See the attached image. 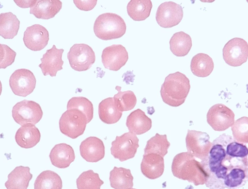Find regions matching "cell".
I'll use <instances>...</instances> for the list:
<instances>
[{"mask_svg": "<svg viewBox=\"0 0 248 189\" xmlns=\"http://www.w3.org/2000/svg\"><path fill=\"white\" fill-rule=\"evenodd\" d=\"M99 117L106 124H115L122 118V112L116 106L113 98H108L102 101L99 105Z\"/></svg>", "mask_w": 248, "mask_h": 189, "instance_id": "25", "label": "cell"}, {"mask_svg": "<svg viewBox=\"0 0 248 189\" xmlns=\"http://www.w3.org/2000/svg\"><path fill=\"white\" fill-rule=\"evenodd\" d=\"M233 137L240 143H248V117H243L237 120L232 127Z\"/></svg>", "mask_w": 248, "mask_h": 189, "instance_id": "35", "label": "cell"}, {"mask_svg": "<svg viewBox=\"0 0 248 189\" xmlns=\"http://www.w3.org/2000/svg\"><path fill=\"white\" fill-rule=\"evenodd\" d=\"M5 183L7 189H28L29 183L33 178L29 167L18 166L8 175Z\"/></svg>", "mask_w": 248, "mask_h": 189, "instance_id": "23", "label": "cell"}, {"mask_svg": "<svg viewBox=\"0 0 248 189\" xmlns=\"http://www.w3.org/2000/svg\"><path fill=\"white\" fill-rule=\"evenodd\" d=\"M12 115L14 121L20 125L23 126L26 124L35 125L42 120L43 111L37 103L23 100L13 106Z\"/></svg>", "mask_w": 248, "mask_h": 189, "instance_id": "6", "label": "cell"}, {"mask_svg": "<svg viewBox=\"0 0 248 189\" xmlns=\"http://www.w3.org/2000/svg\"><path fill=\"white\" fill-rule=\"evenodd\" d=\"M192 47V38L185 32H177L170 38V51L176 56H186L189 53Z\"/></svg>", "mask_w": 248, "mask_h": 189, "instance_id": "27", "label": "cell"}, {"mask_svg": "<svg viewBox=\"0 0 248 189\" xmlns=\"http://www.w3.org/2000/svg\"><path fill=\"white\" fill-rule=\"evenodd\" d=\"M134 177L131 171L124 168L115 167L110 171V182L112 188L114 189H130L134 186Z\"/></svg>", "mask_w": 248, "mask_h": 189, "instance_id": "29", "label": "cell"}, {"mask_svg": "<svg viewBox=\"0 0 248 189\" xmlns=\"http://www.w3.org/2000/svg\"></svg>", "mask_w": 248, "mask_h": 189, "instance_id": "39", "label": "cell"}, {"mask_svg": "<svg viewBox=\"0 0 248 189\" xmlns=\"http://www.w3.org/2000/svg\"><path fill=\"white\" fill-rule=\"evenodd\" d=\"M125 31L126 25L124 19L115 13L100 15L94 22V34L103 40L119 39L125 34Z\"/></svg>", "mask_w": 248, "mask_h": 189, "instance_id": "4", "label": "cell"}, {"mask_svg": "<svg viewBox=\"0 0 248 189\" xmlns=\"http://www.w3.org/2000/svg\"><path fill=\"white\" fill-rule=\"evenodd\" d=\"M190 68L192 74L196 77H207L214 71V61L207 54H197L192 58Z\"/></svg>", "mask_w": 248, "mask_h": 189, "instance_id": "24", "label": "cell"}, {"mask_svg": "<svg viewBox=\"0 0 248 189\" xmlns=\"http://www.w3.org/2000/svg\"><path fill=\"white\" fill-rule=\"evenodd\" d=\"M52 165L61 169L68 168L75 160L74 149L66 143L55 145L49 154Z\"/></svg>", "mask_w": 248, "mask_h": 189, "instance_id": "20", "label": "cell"}, {"mask_svg": "<svg viewBox=\"0 0 248 189\" xmlns=\"http://www.w3.org/2000/svg\"><path fill=\"white\" fill-rule=\"evenodd\" d=\"M61 8L60 0H35L31 1L30 13L37 18L48 20L55 17Z\"/></svg>", "mask_w": 248, "mask_h": 189, "instance_id": "18", "label": "cell"}, {"mask_svg": "<svg viewBox=\"0 0 248 189\" xmlns=\"http://www.w3.org/2000/svg\"><path fill=\"white\" fill-rule=\"evenodd\" d=\"M62 179L56 172L46 171L39 174L34 182V189H62Z\"/></svg>", "mask_w": 248, "mask_h": 189, "instance_id": "30", "label": "cell"}, {"mask_svg": "<svg viewBox=\"0 0 248 189\" xmlns=\"http://www.w3.org/2000/svg\"><path fill=\"white\" fill-rule=\"evenodd\" d=\"M172 173L176 178L192 183L195 186L206 184L208 175L201 162L189 152L179 154L173 158Z\"/></svg>", "mask_w": 248, "mask_h": 189, "instance_id": "2", "label": "cell"}, {"mask_svg": "<svg viewBox=\"0 0 248 189\" xmlns=\"http://www.w3.org/2000/svg\"><path fill=\"white\" fill-rule=\"evenodd\" d=\"M234 112L224 104L213 105L208 114L207 121L215 131H225L234 123Z\"/></svg>", "mask_w": 248, "mask_h": 189, "instance_id": "11", "label": "cell"}, {"mask_svg": "<svg viewBox=\"0 0 248 189\" xmlns=\"http://www.w3.org/2000/svg\"><path fill=\"white\" fill-rule=\"evenodd\" d=\"M67 109H77L81 111L90 123L94 117V106L93 103L84 97H74L68 101Z\"/></svg>", "mask_w": 248, "mask_h": 189, "instance_id": "32", "label": "cell"}, {"mask_svg": "<svg viewBox=\"0 0 248 189\" xmlns=\"http://www.w3.org/2000/svg\"><path fill=\"white\" fill-rule=\"evenodd\" d=\"M49 40V32L42 25L34 24L25 31L23 42L32 51H40L46 48Z\"/></svg>", "mask_w": 248, "mask_h": 189, "instance_id": "15", "label": "cell"}, {"mask_svg": "<svg viewBox=\"0 0 248 189\" xmlns=\"http://www.w3.org/2000/svg\"><path fill=\"white\" fill-rule=\"evenodd\" d=\"M9 83L15 95L26 97L33 93L36 87V80L34 74L30 70L20 69L13 73Z\"/></svg>", "mask_w": 248, "mask_h": 189, "instance_id": "10", "label": "cell"}, {"mask_svg": "<svg viewBox=\"0 0 248 189\" xmlns=\"http://www.w3.org/2000/svg\"><path fill=\"white\" fill-rule=\"evenodd\" d=\"M16 52L10 47L0 44V69L11 66L16 60Z\"/></svg>", "mask_w": 248, "mask_h": 189, "instance_id": "36", "label": "cell"}, {"mask_svg": "<svg viewBox=\"0 0 248 189\" xmlns=\"http://www.w3.org/2000/svg\"><path fill=\"white\" fill-rule=\"evenodd\" d=\"M170 146L166 135H160L157 133L154 137L147 141L144 149V155L155 154L163 157L167 155L168 149Z\"/></svg>", "mask_w": 248, "mask_h": 189, "instance_id": "31", "label": "cell"}, {"mask_svg": "<svg viewBox=\"0 0 248 189\" xmlns=\"http://www.w3.org/2000/svg\"><path fill=\"white\" fill-rule=\"evenodd\" d=\"M74 3L80 10L88 11L94 8V6L97 4V1H74Z\"/></svg>", "mask_w": 248, "mask_h": 189, "instance_id": "37", "label": "cell"}, {"mask_svg": "<svg viewBox=\"0 0 248 189\" xmlns=\"http://www.w3.org/2000/svg\"><path fill=\"white\" fill-rule=\"evenodd\" d=\"M87 124V117L81 111L67 110L60 119V130L65 136L76 139L84 134Z\"/></svg>", "mask_w": 248, "mask_h": 189, "instance_id": "5", "label": "cell"}, {"mask_svg": "<svg viewBox=\"0 0 248 189\" xmlns=\"http://www.w3.org/2000/svg\"><path fill=\"white\" fill-rule=\"evenodd\" d=\"M126 127L130 133L137 135L144 134L151 129L152 120L144 111L137 109L127 117Z\"/></svg>", "mask_w": 248, "mask_h": 189, "instance_id": "22", "label": "cell"}, {"mask_svg": "<svg viewBox=\"0 0 248 189\" xmlns=\"http://www.w3.org/2000/svg\"><path fill=\"white\" fill-rule=\"evenodd\" d=\"M165 170L164 159L155 154L144 155L141 163V173L149 179H157L162 176Z\"/></svg>", "mask_w": 248, "mask_h": 189, "instance_id": "19", "label": "cell"}, {"mask_svg": "<svg viewBox=\"0 0 248 189\" xmlns=\"http://www.w3.org/2000/svg\"><path fill=\"white\" fill-rule=\"evenodd\" d=\"M20 29V20L13 13L0 14V36L5 39H12L17 34Z\"/></svg>", "mask_w": 248, "mask_h": 189, "instance_id": "26", "label": "cell"}, {"mask_svg": "<svg viewBox=\"0 0 248 189\" xmlns=\"http://www.w3.org/2000/svg\"><path fill=\"white\" fill-rule=\"evenodd\" d=\"M211 189H239L248 182V148L224 134L212 143L206 159L201 162Z\"/></svg>", "mask_w": 248, "mask_h": 189, "instance_id": "1", "label": "cell"}, {"mask_svg": "<svg viewBox=\"0 0 248 189\" xmlns=\"http://www.w3.org/2000/svg\"><path fill=\"white\" fill-rule=\"evenodd\" d=\"M119 91L117 94L114 95V100L116 106L121 112L128 111L133 109L137 104V97L134 92L131 90L128 91H121V87H117Z\"/></svg>", "mask_w": 248, "mask_h": 189, "instance_id": "33", "label": "cell"}, {"mask_svg": "<svg viewBox=\"0 0 248 189\" xmlns=\"http://www.w3.org/2000/svg\"><path fill=\"white\" fill-rule=\"evenodd\" d=\"M186 145L189 153L202 161L208 156L212 143L210 141V136L206 133L188 130Z\"/></svg>", "mask_w": 248, "mask_h": 189, "instance_id": "12", "label": "cell"}, {"mask_svg": "<svg viewBox=\"0 0 248 189\" xmlns=\"http://www.w3.org/2000/svg\"><path fill=\"white\" fill-rule=\"evenodd\" d=\"M190 90L189 80L182 73L169 74L165 79L160 89L163 102L173 107L182 105Z\"/></svg>", "mask_w": 248, "mask_h": 189, "instance_id": "3", "label": "cell"}, {"mask_svg": "<svg viewBox=\"0 0 248 189\" xmlns=\"http://www.w3.org/2000/svg\"><path fill=\"white\" fill-rule=\"evenodd\" d=\"M128 60V54L125 48L121 45L107 47L102 53V62L105 68L117 71L125 65Z\"/></svg>", "mask_w": 248, "mask_h": 189, "instance_id": "14", "label": "cell"}, {"mask_svg": "<svg viewBox=\"0 0 248 189\" xmlns=\"http://www.w3.org/2000/svg\"><path fill=\"white\" fill-rule=\"evenodd\" d=\"M183 8L173 1H166L159 6L156 13V20L159 26L169 29L177 26L183 18Z\"/></svg>", "mask_w": 248, "mask_h": 189, "instance_id": "13", "label": "cell"}, {"mask_svg": "<svg viewBox=\"0 0 248 189\" xmlns=\"http://www.w3.org/2000/svg\"><path fill=\"white\" fill-rule=\"evenodd\" d=\"M40 139V131L34 124H24L16 132V143L23 149H31L34 147L39 143Z\"/></svg>", "mask_w": 248, "mask_h": 189, "instance_id": "21", "label": "cell"}, {"mask_svg": "<svg viewBox=\"0 0 248 189\" xmlns=\"http://www.w3.org/2000/svg\"><path fill=\"white\" fill-rule=\"evenodd\" d=\"M139 146L138 137L129 132L124 133L122 136H117L116 140L112 142L110 150L115 159L124 162L135 156Z\"/></svg>", "mask_w": 248, "mask_h": 189, "instance_id": "8", "label": "cell"}, {"mask_svg": "<svg viewBox=\"0 0 248 189\" xmlns=\"http://www.w3.org/2000/svg\"><path fill=\"white\" fill-rule=\"evenodd\" d=\"M63 52V49H57L56 46L53 45L51 49L48 50L46 53L44 54L43 57L41 58L42 63L39 66L44 76L55 77L58 71L62 69L64 62L62 57Z\"/></svg>", "mask_w": 248, "mask_h": 189, "instance_id": "16", "label": "cell"}, {"mask_svg": "<svg viewBox=\"0 0 248 189\" xmlns=\"http://www.w3.org/2000/svg\"><path fill=\"white\" fill-rule=\"evenodd\" d=\"M68 59L73 69L84 71L93 67L95 63L96 56L91 47L86 44H76L70 49Z\"/></svg>", "mask_w": 248, "mask_h": 189, "instance_id": "7", "label": "cell"}, {"mask_svg": "<svg viewBox=\"0 0 248 189\" xmlns=\"http://www.w3.org/2000/svg\"><path fill=\"white\" fill-rule=\"evenodd\" d=\"M1 92H2V85H1V81H0V95L1 94Z\"/></svg>", "mask_w": 248, "mask_h": 189, "instance_id": "38", "label": "cell"}, {"mask_svg": "<svg viewBox=\"0 0 248 189\" xmlns=\"http://www.w3.org/2000/svg\"><path fill=\"white\" fill-rule=\"evenodd\" d=\"M80 154L87 162H99L105 157L106 155L104 143L98 137H87L80 145Z\"/></svg>", "mask_w": 248, "mask_h": 189, "instance_id": "17", "label": "cell"}, {"mask_svg": "<svg viewBox=\"0 0 248 189\" xmlns=\"http://www.w3.org/2000/svg\"><path fill=\"white\" fill-rule=\"evenodd\" d=\"M153 8L150 0H131L127 5L128 16L135 21L146 20Z\"/></svg>", "mask_w": 248, "mask_h": 189, "instance_id": "28", "label": "cell"}, {"mask_svg": "<svg viewBox=\"0 0 248 189\" xmlns=\"http://www.w3.org/2000/svg\"><path fill=\"white\" fill-rule=\"evenodd\" d=\"M104 184L98 174L94 171H88L82 172L77 180L78 189H100Z\"/></svg>", "mask_w": 248, "mask_h": 189, "instance_id": "34", "label": "cell"}, {"mask_svg": "<svg viewBox=\"0 0 248 189\" xmlns=\"http://www.w3.org/2000/svg\"><path fill=\"white\" fill-rule=\"evenodd\" d=\"M223 58L228 65L240 67L248 59V43L241 38L229 41L223 49Z\"/></svg>", "mask_w": 248, "mask_h": 189, "instance_id": "9", "label": "cell"}]
</instances>
